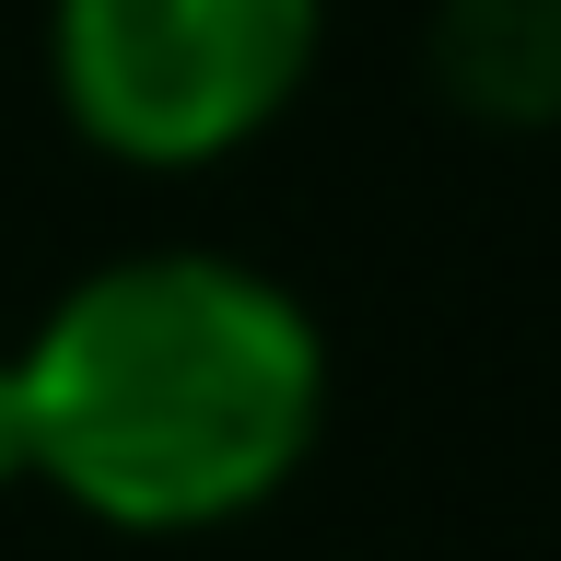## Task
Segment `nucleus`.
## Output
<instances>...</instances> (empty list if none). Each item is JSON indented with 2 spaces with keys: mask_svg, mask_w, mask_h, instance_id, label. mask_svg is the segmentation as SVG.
Instances as JSON below:
<instances>
[{
  "mask_svg": "<svg viewBox=\"0 0 561 561\" xmlns=\"http://www.w3.org/2000/svg\"><path fill=\"white\" fill-rule=\"evenodd\" d=\"M0 480H24V410H12V363H0Z\"/></svg>",
  "mask_w": 561,
  "mask_h": 561,
  "instance_id": "obj_4",
  "label": "nucleus"
},
{
  "mask_svg": "<svg viewBox=\"0 0 561 561\" xmlns=\"http://www.w3.org/2000/svg\"><path fill=\"white\" fill-rule=\"evenodd\" d=\"M328 0H47L70 129L117 164H222L305 94Z\"/></svg>",
  "mask_w": 561,
  "mask_h": 561,
  "instance_id": "obj_2",
  "label": "nucleus"
},
{
  "mask_svg": "<svg viewBox=\"0 0 561 561\" xmlns=\"http://www.w3.org/2000/svg\"><path fill=\"white\" fill-rule=\"evenodd\" d=\"M24 480L129 538L257 515L328 421L316 316L245 257L152 245L70 280L59 316L12 351Z\"/></svg>",
  "mask_w": 561,
  "mask_h": 561,
  "instance_id": "obj_1",
  "label": "nucleus"
},
{
  "mask_svg": "<svg viewBox=\"0 0 561 561\" xmlns=\"http://www.w3.org/2000/svg\"><path fill=\"white\" fill-rule=\"evenodd\" d=\"M433 82L491 129L561 117V0H445L433 12Z\"/></svg>",
  "mask_w": 561,
  "mask_h": 561,
  "instance_id": "obj_3",
  "label": "nucleus"
}]
</instances>
